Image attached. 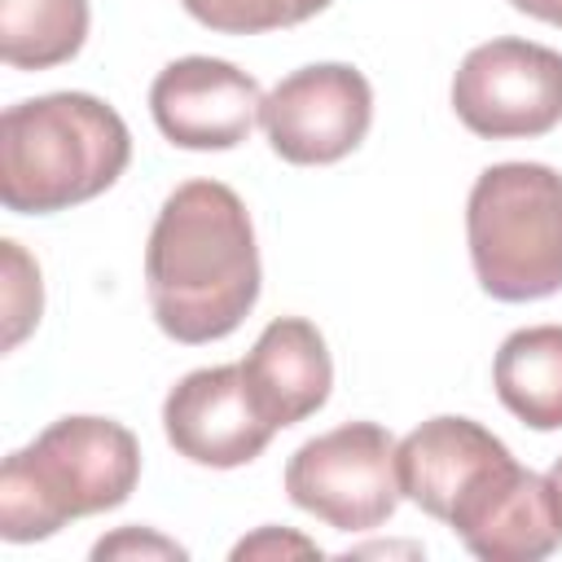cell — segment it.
Masks as SVG:
<instances>
[{
    "instance_id": "cell-13",
    "label": "cell",
    "mask_w": 562,
    "mask_h": 562,
    "mask_svg": "<svg viewBox=\"0 0 562 562\" xmlns=\"http://www.w3.org/2000/svg\"><path fill=\"white\" fill-rule=\"evenodd\" d=\"M492 382L522 426L562 430V325L514 329L492 360Z\"/></svg>"
},
{
    "instance_id": "cell-4",
    "label": "cell",
    "mask_w": 562,
    "mask_h": 562,
    "mask_svg": "<svg viewBox=\"0 0 562 562\" xmlns=\"http://www.w3.org/2000/svg\"><path fill=\"white\" fill-rule=\"evenodd\" d=\"M465 241L479 285L501 303L562 290V171L544 162L487 167L465 202Z\"/></svg>"
},
{
    "instance_id": "cell-20",
    "label": "cell",
    "mask_w": 562,
    "mask_h": 562,
    "mask_svg": "<svg viewBox=\"0 0 562 562\" xmlns=\"http://www.w3.org/2000/svg\"><path fill=\"white\" fill-rule=\"evenodd\" d=\"M549 479H553V487H558V492H562V457H558V461H553V470H549Z\"/></svg>"
},
{
    "instance_id": "cell-17",
    "label": "cell",
    "mask_w": 562,
    "mask_h": 562,
    "mask_svg": "<svg viewBox=\"0 0 562 562\" xmlns=\"http://www.w3.org/2000/svg\"><path fill=\"white\" fill-rule=\"evenodd\" d=\"M162 553V558H184V549L180 544H171V540H162V536H140V531H119V536H110V540H101L97 549H92V558H114V553Z\"/></svg>"
},
{
    "instance_id": "cell-3",
    "label": "cell",
    "mask_w": 562,
    "mask_h": 562,
    "mask_svg": "<svg viewBox=\"0 0 562 562\" xmlns=\"http://www.w3.org/2000/svg\"><path fill=\"white\" fill-rule=\"evenodd\" d=\"M140 479V443L110 417H57L35 443L4 457L0 536L48 540L70 518L119 509Z\"/></svg>"
},
{
    "instance_id": "cell-19",
    "label": "cell",
    "mask_w": 562,
    "mask_h": 562,
    "mask_svg": "<svg viewBox=\"0 0 562 562\" xmlns=\"http://www.w3.org/2000/svg\"><path fill=\"white\" fill-rule=\"evenodd\" d=\"M518 13L536 18V22H549V26H562V0H509Z\"/></svg>"
},
{
    "instance_id": "cell-8",
    "label": "cell",
    "mask_w": 562,
    "mask_h": 562,
    "mask_svg": "<svg viewBox=\"0 0 562 562\" xmlns=\"http://www.w3.org/2000/svg\"><path fill=\"white\" fill-rule=\"evenodd\" d=\"M448 527L483 562H540L562 544V492L505 457L461 492Z\"/></svg>"
},
{
    "instance_id": "cell-14",
    "label": "cell",
    "mask_w": 562,
    "mask_h": 562,
    "mask_svg": "<svg viewBox=\"0 0 562 562\" xmlns=\"http://www.w3.org/2000/svg\"><path fill=\"white\" fill-rule=\"evenodd\" d=\"M88 0H0V57L13 70L70 61L88 40Z\"/></svg>"
},
{
    "instance_id": "cell-15",
    "label": "cell",
    "mask_w": 562,
    "mask_h": 562,
    "mask_svg": "<svg viewBox=\"0 0 562 562\" xmlns=\"http://www.w3.org/2000/svg\"><path fill=\"white\" fill-rule=\"evenodd\" d=\"M189 18L220 35H259L316 18L334 0H180Z\"/></svg>"
},
{
    "instance_id": "cell-7",
    "label": "cell",
    "mask_w": 562,
    "mask_h": 562,
    "mask_svg": "<svg viewBox=\"0 0 562 562\" xmlns=\"http://www.w3.org/2000/svg\"><path fill=\"white\" fill-rule=\"evenodd\" d=\"M268 145L294 167L347 158L373 123V88L347 61H316L285 75L259 105Z\"/></svg>"
},
{
    "instance_id": "cell-6",
    "label": "cell",
    "mask_w": 562,
    "mask_h": 562,
    "mask_svg": "<svg viewBox=\"0 0 562 562\" xmlns=\"http://www.w3.org/2000/svg\"><path fill=\"white\" fill-rule=\"evenodd\" d=\"M457 119L487 140L544 136L562 123V53L531 40H487L452 79Z\"/></svg>"
},
{
    "instance_id": "cell-2",
    "label": "cell",
    "mask_w": 562,
    "mask_h": 562,
    "mask_svg": "<svg viewBox=\"0 0 562 562\" xmlns=\"http://www.w3.org/2000/svg\"><path fill=\"white\" fill-rule=\"evenodd\" d=\"M132 158L127 123L92 92H48L0 119V202L18 215L70 211L105 193Z\"/></svg>"
},
{
    "instance_id": "cell-18",
    "label": "cell",
    "mask_w": 562,
    "mask_h": 562,
    "mask_svg": "<svg viewBox=\"0 0 562 562\" xmlns=\"http://www.w3.org/2000/svg\"><path fill=\"white\" fill-rule=\"evenodd\" d=\"M285 553V549H294V553H321L312 540H303V536H277V527H268V531H259L255 540H241L237 549H233V558H255V553Z\"/></svg>"
},
{
    "instance_id": "cell-16",
    "label": "cell",
    "mask_w": 562,
    "mask_h": 562,
    "mask_svg": "<svg viewBox=\"0 0 562 562\" xmlns=\"http://www.w3.org/2000/svg\"><path fill=\"white\" fill-rule=\"evenodd\" d=\"M4 263H9V294H4V303H9V334H4V342L9 347H18L22 342V334L40 321V268L22 255V246L18 241H4Z\"/></svg>"
},
{
    "instance_id": "cell-1",
    "label": "cell",
    "mask_w": 562,
    "mask_h": 562,
    "mask_svg": "<svg viewBox=\"0 0 562 562\" xmlns=\"http://www.w3.org/2000/svg\"><path fill=\"white\" fill-rule=\"evenodd\" d=\"M259 246L246 202L220 180L180 184L145 246V294L158 329L176 342L228 338L259 299Z\"/></svg>"
},
{
    "instance_id": "cell-5",
    "label": "cell",
    "mask_w": 562,
    "mask_h": 562,
    "mask_svg": "<svg viewBox=\"0 0 562 562\" xmlns=\"http://www.w3.org/2000/svg\"><path fill=\"white\" fill-rule=\"evenodd\" d=\"M395 448L400 443L378 422L334 426L285 461V492L334 531H373L404 496Z\"/></svg>"
},
{
    "instance_id": "cell-12",
    "label": "cell",
    "mask_w": 562,
    "mask_h": 562,
    "mask_svg": "<svg viewBox=\"0 0 562 562\" xmlns=\"http://www.w3.org/2000/svg\"><path fill=\"white\" fill-rule=\"evenodd\" d=\"M505 457L514 452L470 417H430L417 430H408L395 448L404 496L439 522H448L461 492Z\"/></svg>"
},
{
    "instance_id": "cell-10",
    "label": "cell",
    "mask_w": 562,
    "mask_h": 562,
    "mask_svg": "<svg viewBox=\"0 0 562 562\" xmlns=\"http://www.w3.org/2000/svg\"><path fill=\"white\" fill-rule=\"evenodd\" d=\"M263 92L259 79L220 57H180L158 70L149 114L180 149H233L250 136Z\"/></svg>"
},
{
    "instance_id": "cell-9",
    "label": "cell",
    "mask_w": 562,
    "mask_h": 562,
    "mask_svg": "<svg viewBox=\"0 0 562 562\" xmlns=\"http://www.w3.org/2000/svg\"><path fill=\"white\" fill-rule=\"evenodd\" d=\"M162 430L180 457L211 470L255 461L277 435V426H268V417L259 413L241 364H211L184 373L167 391Z\"/></svg>"
},
{
    "instance_id": "cell-11",
    "label": "cell",
    "mask_w": 562,
    "mask_h": 562,
    "mask_svg": "<svg viewBox=\"0 0 562 562\" xmlns=\"http://www.w3.org/2000/svg\"><path fill=\"white\" fill-rule=\"evenodd\" d=\"M246 386L268 417V426L285 430L316 408H325L334 386V360L321 329L303 316H277L255 338L250 356L241 360Z\"/></svg>"
}]
</instances>
